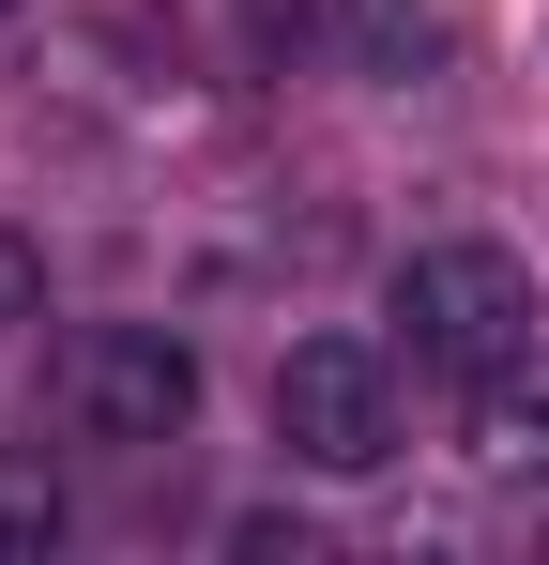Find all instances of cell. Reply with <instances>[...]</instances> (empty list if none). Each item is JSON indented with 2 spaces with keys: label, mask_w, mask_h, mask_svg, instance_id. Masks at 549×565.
Here are the masks:
<instances>
[{
  "label": "cell",
  "mask_w": 549,
  "mask_h": 565,
  "mask_svg": "<svg viewBox=\"0 0 549 565\" xmlns=\"http://www.w3.org/2000/svg\"><path fill=\"white\" fill-rule=\"evenodd\" d=\"M381 321H397V352L443 382H488L504 352H535V276L504 260V245H412L397 290H381Z\"/></svg>",
  "instance_id": "1"
},
{
  "label": "cell",
  "mask_w": 549,
  "mask_h": 565,
  "mask_svg": "<svg viewBox=\"0 0 549 565\" xmlns=\"http://www.w3.org/2000/svg\"><path fill=\"white\" fill-rule=\"evenodd\" d=\"M0 551H62V489H31V473H0Z\"/></svg>",
  "instance_id": "6"
},
{
  "label": "cell",
  "mask_w": 549,
  "mask_h": 565,
  "mask_svg": "<svg viewBox=\"0 0 549 565\" xmlns=\"http://www.w3.org/2000/svg\"><path fill=\"white\" fill-rule=\"evenodd\" d=\"M0 15H15V0H0Z\"/></svg>",
  "instance_id": "8"
},
{
  "label": "cell",
  "mask_w": 549,
  "mask_h": 565,
  "mask_svg": "<svg viewBox=\"0 0 549 565\" xmlns=\"http://www.w3.org/2000/svg\"><path fill=\"white\" fill-rule=\"evenodd\" d=\"M15 321H46V260H31V230H0V337Z\"/></svg>",
  "instance_id": "7"
},
{
  "label": "cell",
  "mask_w": 549,
  "mask_h": 565,
  "mask_svg": "<svg viewBox=\"0 0 549 565\" xmlns=\"http://www.w3.org/2000/svg\"><path fill=\"white\" fill-rule=\"evenodd\" d=\"M473 459L488 473H549V337L473 382Z\"/></svg>",
  "instance_id": "5"
},
{
  "label": "cell",
  "mask_w": 549,
  "mask_h": 565,
  "mask_svg": "<svg viewBox=\"0 0 549 565\" xmlns=\"http://www.w3.org/2000/svg\"><path fill=\"white\" fill-rule=\"evenodd\" d=\"M62 428L107 444V459H153L198 428V352H183L169 321H92L77 352H62Z\"/></svg>",
  "instance_id": "3"
},
{
  "label": "cell",
  "mask_w": 549,
  "mask_h": 565,
  "mask_svg": "<svg viewBox=\"0 0 549 565\" xmlns=\"http://www.w3.org/2000/svg\"><path fill=\"white\" fill-rule=\"evenodd\" d=\"M397 428H412V397H397V352L381 337H290L274 352V444L305 473H381Z\"/></svg>",
  "instance_id": "2"
},
{
  "label": "cell",
  "mask_w": 549,
  "mask_h": 565,
  "mask_svg": "<svg viewBox=\"0 0 549 565\" xmlns=\"http://www.w3.org/2000/svg\"><path fill=\"white\" fill-rule=\"evenodd\" d=\"M290 15H305V46H321L336 77H366V93L428 77V46H443V15H428V0H290Z\"/></svg>",
  "instance_id": "4"
}]
</instances>
